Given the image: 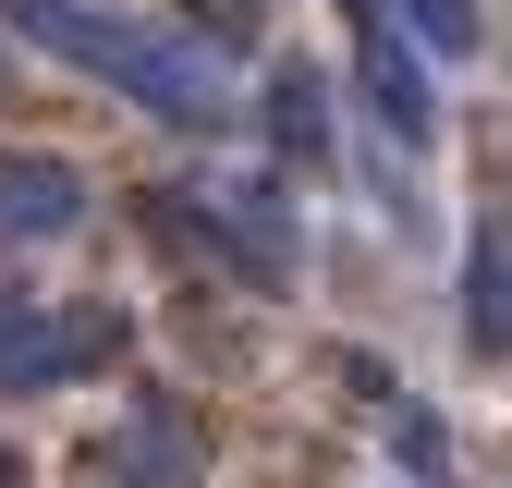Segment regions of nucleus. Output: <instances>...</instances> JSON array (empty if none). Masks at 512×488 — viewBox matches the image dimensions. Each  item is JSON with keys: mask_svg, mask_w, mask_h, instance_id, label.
Instances as JSON below:
<instances>
[{"mask_svg": "<svg viewBox=\"0 0 512 488\" xmlns=\"http://www.w3.org/2000/svg\"><path fill=\"white\" fill-rule=\"evenodd\" d=\"M0 25L61 49V61H86L98 86H122L135 110H159L171 135H220L232 122V61L208 37H183V25H135V13H86V0H0Z\"/></svg>", "mask_w": 512, "mask_h": 488, "instance_id": "obj_1", "label": "nucleus"}, {"mask_svg": "<svg viewBox=\"0 0 512 488\" xmlns=\"http://www.w3.org/2000/svg\"><path fill=\"white\" fill-rule=\"evenodd\" d=\"M110 342H122V318H37V305H0V391H74Z\"/></svg>", "mask_w": 512, "mask_h": 488, "instance_id": "obj_2", "label": "nucleus"}, {"mask_svg": "<svg viewBox=\"0 0 512 488\" xmlns=\"http://www.w3.org/2000/svg\"><path fill=\"white\" fill-rule=\"evenodd\" d=\"M196 232H208V244H232V269H256V281H293V269H305L293 196H281L269 171H256V183H220V196L196 208Z\"/></svg>", "mask_w": 512, "mask_h": 488, "instance_id": "obj_3", "label": "nucleus"}, {"mask_svg": "<svg viewBox=\"0 0 512 488\" xmlns=\"http://www.w3.org/2000/svg\"><path fill=\"white\" fill-rule=\"evenodd\" d=\"M86 220V171L49 147H0V244H61Z\"/></svg>", "mask_w": 512, "mask_h": 488, "instance_id": "obj_4", "label": "nucleus"}, {"mask_svg": "<svg viewBox=\"0 0 512 488\" xmlns=\"http://www.w3.org/2000/svg\"><path fill=\"white\" fill-rule=\"evenodd\" d=\"M464 342L512 354V232L500 220H476V244H464Z\"/></svg>", "mask_w": 512, "mask_h": 488, "instance_id": "obj_5", "label": "nucleus"}, {"mask_svg": "<svg viewBox=\"0 0 512 488\" xmlns=\"http://www.w3.org/2000/svg\"><path fill=\"white\" fill-rule=\"evenodd\" d=\"M122 476H135V488H196V427H183L171 403H135V427H122Z\"/></svg>", "mask_w": 512, "mask_h": 488, "instance_id": "obj_6", "label": "nucleus"}, {"mask_svg": "<svg viewBox=\"0 0 512 488\" xmlns=\"http://www.w3.org/2000/svg\"><path fill=\"white\" fill-rule=\"evenodd\" d=\"M269 135H281V159H317V147H330V86H317L305 61L269 74Z\"/></svg>", "mask_w": 512, "mask_h": 488, "instance_id": "obj_7", "label": "nucleus"}, {"mask_svg": "<svg viewBox=\"0 0 512 488\" xmlns=\"http://www.w3.org/2000/svg\"><path fill=\"white\" fill-rule=\"evenodd\" d=\"M403 25H415L439 61H464V49H476V0H403Z\"/></svg>", "mask_w": 512, "mask_h": 488, "instance_id": "obj_8", "label": "nucleus"}, {"mask_svg": "<svg viewBox=\"0 0 512 488\" xmlns=\"http://www.w3.org/2000/svg\"><path fill=\"white\" fill-rule=\"evenodd\" d=\"M0 488H25V464H13V452H0Z\"/></svg>", "mask_w": 512, "mask_h": 488, "instance_id": "obj_9", "label": "nucleus"}, {"mask_svg": "<svg viewBox=\"0 0 512 488\" xmlns=\"http://www.w3.org/2000/svg\"><path fill=\"white\" fill-rule=\"evenodd\" d=\"M0 98H13V61H0Z\"/></svg>", "mask_w": 512, "mask_h": 488, "instance_id": "obj_10", "label": "nucleus"}]
</instances>
